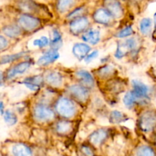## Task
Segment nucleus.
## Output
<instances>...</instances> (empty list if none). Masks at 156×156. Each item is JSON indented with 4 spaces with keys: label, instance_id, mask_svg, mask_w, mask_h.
Segmentation results:
<instances>
[{
    "label": "nucleus",
    "instance_id": "40",
    "mask_svg": "<svg viewBox=\"0 0 156 156\" xmlns=\"http://www.w3.org/2000/svg\"><path fill=\"white\" fill-rule=\"evenodd\" d=\"M152 74H153V77L156 79V64L152 67Z\"/></svg>",
    "mask_w": 156,
    "mask_h": 156
},
{
    "label": "nucleus",
    "instance_id": "33",
    "mask_svg": "<svg viewBox=\"0 0 156 156\" xmlns=\"http://www.w3.org/2000/svg\"><path fill=\"white\" fill-rule=\"evenodd\" d=\"M111 122L113 123H120V122L123 121L124 120V116L119 111H113L112 114H111V118H110Z\"/></svg>",
    "mask_w": 156,
    "mask_h": 156
},
{
    "label": "nucleus",
    "instance_id": "18",
    "mask_svg": "<svg viewBox=\"0 0 156 156\" xmlns=\"http://www.w3.org/2000/svg\"><path fill=\"white\" fill-rule=\"evenodd\" d=\"M140 30L143 36L148 37L153 32V21L150 18H143L140 22Z\"/></svg>",
    "mask_w": 156,
    "mask_h": 156
},
{
    "label": "nucleus",
    "instance_id": "3",
    "mask_svg": "<svg viewBox=\"0 0 156 156\" xmlns=\"http://www.w3.org/2000/svg\"><path fill=\"white\" fill-rule=\"evenodd\" d=\"M56 108L58 114L65 118H70L76 113V105L66 98L59 99L56 104Z\"/></svg>",
    "mask_w": 156,
    "mask_h": 156
},
{
    "label": "nucleus",
    "instance_id": "29",
    "mask_svg": "<svg viewBox=\"0 0 156 156\" xmlns=\"http://www.w3.org/2000/svg\"><path fill=\"white\" fill-rule=\"evenodd\" d=\"M56 131L60 134L68 133L72 129V123L68 121L59 122L56 125Z\"/></svg>",
    "mask_w": 156,
    "mask_h": 156
},
{
    "label": "nucleus",
    "instance_id": "31",
    "mask_svg": "<svg viewBox=\"0 0 156 156\" xmlns=\"http://www.w3.org/2000/svg\"><path fill=\"white\" fill-rule=\"evenodd\" d=\"M133 33V28L131 26H126V27H125L124 28H123L121 30H120L118 32V34H117V37L120 38L126 37H129L130 35H132Z\"/></svg>",
    "mask_w": 156,
    "mask_h": 156
},
{
    "label": "nucleus",
    "instance_id": "38",
    "mask_svg": "<svg viewBox=\"0 0 156 156\" xmlns=\"http://www.w3.org/2000/svg\"><path fill=\"white\" fill-rule=\"evenodd\" d=\"M4 112H5V105L2 101H0V114L3 115Z\"/></svg>",
    "mask_w": 156,
    "mask_h": 156
},
{
    "label": "nucleus",
    "instance_id": "14",
    "mask_svg": "<svg viewBox=\"0 0 156 156\" xmlns=\"http://www.w3.org/2000/svg\"><path fill=\"white\" fill-rule=\"evenodd\" d=\"M78 1L79 0H56V9L61 14L70 12L75 9Z\"/></svg>",
    "mask_w": 156,
    "mask_h": 156
},
{
    "label": "nucleus",
    "instance_id": "21",
    "mask_svg": "<svg viewBox=\"0 0 156 156\" xmlns=\"http://www.w3.org/2000/svg\"><path fill=\"white\" fill-rule=\"evenodd\" d=\"M12 152L14 156H33L30 148L21 143L15 145L12 147Z\"/></svg>",
    "mask_w": 156,
    "mask_h": 156
},
{
    "label": "nucleus",
    "instance_id": "15",
    "mask_svg": "<svg viewBox=\"0 0 156 156\" xmlns=\"http://www.w3.org/2000/svg\"><path fill=\"white\" fill-rule=\"evenodd\" d=\"M90 50H91V47L88 44H84V43H79L74 45L73 48V53L74 56L81 61L88 56Z\"/></svg>",
    "mask_w": 156,
    "mask_h": 156
},
{
    "label": "nucleus",
    "instance_id": "32",
    "mask_svg": "<svg viewBox=\"0 0 156 156\" xmlns=\"http://www.w3.org/2000/svg\"><path fill=\"white\" fill-rule=\"evenodd\" d=\"M50 44V41H49L48 38L45 36H43L41 37L38 38V39L34 40V45L36 46V47H40V48H43V47H45L46 46H47Z\"/></svg>",
    "mask_w": 156,
    "mask_h": 156
},
{
    "label": "nucleus",
    "instance_id": "19",
    "mask_svg": "<svg viewBox=\"0 0 156 156\" xmlns=\"http://www.w3.org/2000/svg\"><path fill=\"white\" fill-rule=\"evenodd\" d=\"M135 156H156V149L152 145H140L136 150Z\"/></svg>",
    "mask_w": 156,
    "mask_h": 156
},
{
    "label": "nucleus",
    "instance_id": "26",
    "mask_svg": "<svg viewBox=\"0 0 156 156\" xmlns=\"http://www.w3.org/2000/svg\"><path fill=\"white\" fill-rule=\"evenodd\" d=\"M85 10H86V9H85V6H78V7H76L71 12H69L68 15H67V18L73 20L75 18L84 16V13L85 12Z\"/></svg>",
    "mask_w": 156,
    "mask_h": 156
},
{
    "label": "nucleus",
    "instance_id": "36",
    "mask_svg": "<svg viewBox=\"0 0 156 156\" xmlns=\"http://www.w3.org/2000/svg\"><path fill=\"white\" fill-rule=\"evenodd\" d=\"M113 71V69L110 66H106V67H104L103 69H101V74L102 76H108L111 74Z\"/></svg>",
    "mask_w": 156,
    "mask_h": 156
},
{
    "label": "nucleus",
    "instance_id": "9",
    "mask_svg": "<svg viewBox=\"0 0 156 156\" xmlns=\"http://www.w3.org/2000/svg\"><path fill=\"white\" fill-rule=\"evenodd\" d=\"M35 118L40 121H49L53 119L54 113L48 107L43 105H37L34 109Z\"/></svg>",
    "mask_w": 156,
    "mask_h": 156
},
{
    "label": "nucleus",
    "instance_id": "34",
    "mask_svg": "<svg viewBox=\"0 0 156 156\" xmlns=\"http://www.w3.org/2000/svg\"><path fill=\"white\" fill-rule=\"evenodd\" d=\"M9 46V41L2 35H0V51L4 50Z\"/></svg>",
    "mask_w": 156,
    "mask_h": 156
},
{
    "label": "nucleus",
    "instance_id": "7",
    "mask_svg": "<svg viewBox=\"0 0 156 156\" xmlns=\"http://www.w3.org/2000/svg\"><path fill=\"white\" fill-rule=\"evenodd\" d=\"M42 5L36 2L34 0H18L17 6L19 8L24 14L34 15V14L38 13L41 10Z\"/></svg>",
    "mask_w": 156,
    "mask_h": 156
},
{
    "label": "nucleus",
    "instance_id": "30",
    "mask_svg": "<svg viewBox=\"0 0 156 156\" xmlns=\"http://www.w3.org/2000/svg\"><path fill=\"white\" fill-rule=\"evenodd\" d=\"M21 56H22V53L2 56V57H0V65H4V64L10 63V62H14V61L19 59Z\"/></svg>",
    "mask_w": 156,
    "mask_h": 156
},
{
    "label": "nucleus",
    "instance_id": "22",
    "mask_svg": "<svg viewBox=\"0 0 156 156\" xmlns=\"http://www.w3.org/2000/svg\"><path fill=\"white\" fill-rule=\"evenodd\" d=\"M43 82V79L41 76H34L28 78L23 82L26 87L31 91H37L41 88V85Z\"/></svg>",
    "mask_w": 156,
    "mask_h": 156
},
{
    "label": "nucleus",
    "instance_id": "28",
    "mask_svg": "<svg viewBox=\"0 0 156 156\" xmlns=\"http://www.w3.org/2000/svg\"><path fill=\"white\" fill-rule=\"evenodd\" d=\"M50 45L52 46L54 50H56L59 48L62 44V37H61L60 33L57 30H53V39L50 41Z\"/></svg>",
    "mask_w": 156,
    "mask_h": 156
},
{
    "label": "nucleus",
    "instance_id": "27",
    "mask_svg": "<svg viewBox=\"0 0 156 156\" xmlns=\"http://www.w3.org/2000/svg\"><path fill=\"white\" fill-rule=\"evenodd\" d=\"M3 117H4L5 122L9 126L15 125L18 121V117H17L16 114L12 112V111H9V110L5 111L4 114H3Z\"/></svg>",
    "mask_w": 156,
    "mask_h": 156
},
{
    "label": "nucleus",
    "instance_id": "23",
    "mask_svg": "<svg viewBox=\"0 0 156 156\" xmlns=\"http://www.w3.org/2000/svg\"><path fill=\"white\" fill-rule=\"evenodd\" d=\"M2 32L7 37L15 38L21 35V29L18 24H8L3 27Z\"/></svg>",
    "mask_w": 156,
    "mask_h": 156
},
{
    "label": "nucleus",
    "instance_id": "2",
    "mask_svg": "<svg viewBox=\"0 0 156 156\" xmlns=\"http://www.w3.org/2000/svg\"><path fill=\"white\" fill-rule=\"evenodd\" d=\"M18 25L21 30L34 31L42 25V21L37 17L28 14H21L18 18Z\"/></svg>",
    "mask_w": 156,
    "mask_h": 156
},
{
    "label": "nucleus",
    "instance_id": "24",
    "mask_svg": "<svg viewBox=\"0 0 156 156\" xmlns=\"http://www.w3.org/2000/svg\"><path fill=\"white\" fill-rule=\"evenodd\" d=\"M46 81L47 83L53 86H59L61 85L62 81V78L59 73L53 72V73H49L46 77Z\"/></svg>",
    "mask_w": 156,
    "mask_h": 156
},
{
    "label": "nucleus",
    "instance_id": "4",
    "mask_svg": "<svg viewBox=\"0 0 156 156\" xmlns=\"http://www.w3.org/2000/svg\"><path fill=\"white\" fill-rule=\"evenodd\" d=\"M133 93L140 101V105L147 106L149 101V87L143 82L134 80L133 82Z\"/></svg>",
    "mask_w": 156,
    "mask_h": 156
},
{
    "label": "nucleus",
    "instance_id": "17",
    "mask_svg": "<svg viewBox=\"0 0 156 156\" xmlns=\"http://www.w3.org/2000/svg\"><path fill=\"white\" fill-rule=\"evenodd\" d=\"M108 133L106 129H98L90 136V142L94 146H100L106 140L107 137H108Z\"/></svg>",
    "mask_w": 156,
    "mask_h": 156
},
{
    "label": "nucleus",
    "instance_id": "39",
    "mask_svg": "<svg viewBox=\"0 0 156 156\" xmlns=\"http://www.w3.org/2000/svg\"><path fill=\"white\" fill-rule=\"evenodd\" d=\"M5 79V77H4V73H2V72L0 71V85L2 84V82L3 80Z\"/></svg>",
    "mask_w": 156,
    "mask_h": 156
},
{
    "label": "nucleus",
    "instance_id": "5",
    "mask_svg": "<svg viewBox=\"0 0 156 156\" xmlns=\"http://www.w3.org/2000/svg\"><path fill=\"white\" fill-rule=\"evenodd\" d=\"M89 20L87 17L82 16L72 20L69 24V30L75 35L85 32L89 27Z\"/></svg>",
    "mask_w": 156,
    "mask_h": 156
},
{
    "label": "nucleus",
    "instance_id": "20",
    "mask_svg": "<svg viewBox=\"0 0 156 156\" xmlns=\"http://www.w3.org/2000/svg\"><path fill=\"white\" fill-rule=\"evenodd\" d=\"M77 76L80 79L82 86H84L85 88H91L94 86V79L88 72L85 71V70H80V71L77 72Z\"/></svg>",
    "mask_w": 156,
    "mask_h": 156
},
{
    "label": "nucleus",
    "instance_id": "16",
    "mask_svg": "<svg viewBox=\"0 0 156 156\" xmlns=\"http://www.w3.org/2000/svg\"><path fill=\"white\" fill-rule=\"evenodd\" d=\"M101 34L100 31L96 29H88L85 32H84L82 35V40L85 42L88 43L90 44H97L100 41Z\"/></svg>",
    "mask_w": 156,
    "mask_h": 156
},
{
    "label": "nucleus",
    "instance_id": "10",
    "mask_svg": "<svg viewBox=\"0 0 156 156\" xmlns=\"http://www.w3.org/2000/svg\"><path fill=\"white\" fill-rule=\"evenodd\" d=\"M93 19L98 24H109L112 23L114 18L105 7L96 9L93 13Z\"/></svg>",
    "mask_w": 156,
    "mask_h": 156
},
{
    "label": "nucleus",
    "instance_id": "37",
    "mask_svg": "<svg viewBox=\"0 0 156 156\" xmlns=\"http://www.w3.org/2000/svg\"><path fill=\"white\" fill-rule=\"evenodd\" d=\"M82 152L85 154L86 156H94V153H93V151L91 150V148L88 147V146H84L82 149Z\"/></svg>",
    "mask_w": 156,
    "mask_h": 156
},
{
    "label": "nucleus",
    "instance_id": "11",
    "mask_svg": "<svg viewBox=\"0 0 156 156\" xmlns=\"http://www.w3.org/2000/svg\"><path fill=\"white\" fill-rule=\"evenodd\" d=\"M30 66V63L28 61H24L18 63L17 65L14 66L12 68L9 69L5 74H4L5 79H12V78L15 77L16 76L20 74H23L24 72L27 71Z\"/></svg>",
    "mask_w": 156,
    "mask_h": 156
},
{
    "label": "nucleus",
    "instance_id": "41",
    "mask_svg": "<svg viewBox=\"0 0 156 156\" xmlns=\"http://www.w3.org/2000/svg\"><path fill=\"white\" fill-rule=\"evenodd\" d=\"M130 1H132V2H139L143 1V0H130Z\"/></svg>",
    "mask_w": 156,
    "mask_h": 156
},
{
    "label": "nucleus",
    "instance_id": "13",
    "mask_svg": "<svg viewBox=\"0 0 156 156\" xmlns=\"http://www.w3.org/2000/svg\"><path fill=\"white\" fill-rule=\"evenodd\" d=\"M70 94L77 101H84L88 98V92L86 88L80 85H75L69 88Z\"/></svg>",
    "mask_w": 156,
    "mask_h": 156
},
{
    "label": "nucleus",
    "instance_id": "8",
    "mask_svg": "<svg viewBox=\"0 0 156 156\" xmlns=\"http://www.w3.org/2000/svg\"><path fill=\"white\" fill-rule=\"evenodd\" d=\"M104 7L114 18H120L123 15V8L120 0H104Z\"/></svg>",
    "mask_w": 156,
    "mask_h": 156
},
{
    "label": "nucleus",
    "instance_id": "12",
    "mask_svg": "<svg viewBox=\"0 0 156 156\" xmlns=\"http://www.w3.org/2000/svg\"><path fill=\"white\" fill-rule=\"evenodd\" d=\"M59 57V54L58 51L54 49H50L44 53L41 57L38 59V64L42 66H46L50 64L53 63L55 61L57 60Z\"/></svg>",
    "mask_w": 156,
    "mask_h": 156
},
{
    "label": "nucleus",
    "instance_id": "1",
    "mask_svg": "<svg viewBox=\"0 0 156 156\" xmlns=\"http://www.w3.org/2000/svg\"><path fill=\"white\" fill-rule=\"evenodd\" d=\"M138 128L142 133L156 142V108L145 107L138 118Z\"/></svg>",
    "mask_w": 156,
    "mask_h": 156
},
{
    "label": "nucleus",
    "instance_id": "25",
    "mask_svg": "<svg viewBox=\"0 0 156 156\" xmlns=\"http://www.w3.org/2000/svg\"><path fill=\"white\" fill-rule=\"evenodd\" d=\"M123 103L126 105L127 108H133V107L135 106L136 105H139L140 101H139L138 99L136 98V97L135 96V94L133 93L132 91H128L126 94H125L124 98H123Z\"/></svg>",
    "mask_w": 156,
    "mask_h": 156
},
{
    "label": "nucleus",
    "instance_id": "6",
    "mask_svg": "<svg viewBox=\"0 0 156 156\" xmlns=\"http://www.w3.org/2000/svg\"><path fill=\"white\" fill-rule=\"evenodd\" d=\"M137 47H138L137 40L135 38H129V39H127L126 41H124L123 44H120L119 45L117 51H116L115 56L119 59H120V58L126 56L129 52L136 51L137 50Z\"/></svg>",
    "mask_w": 156,
    "mask_h": 156
},
{
    "label": "nucleus",
    "instance_id": "35",
    "mask_svg": "<svg viewBox=\"0 0 156 156\" xmlns=\"http://www.w3.org/2000/svg\"><path fill=\"white\" fill-rule=\"evenodd\" d=\"M98 50H94L92 53H91L90 54H88V56L85 57V62H91L94 59H95L96 57H98Z\"/></svg>",
    "mask_w": 156,
    "mask_h": 156
}]
</instances>
